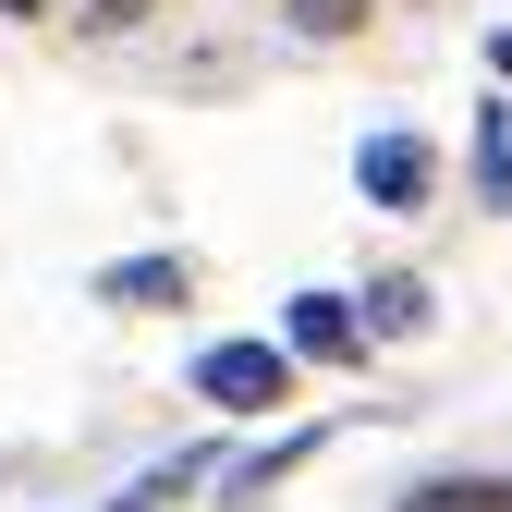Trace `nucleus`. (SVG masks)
Listing matches in <instances>:
<instances>
[{"label":"nucleus","instance_id":"f257e3e1","mask_svg":"<svg viewBox=\"0 0 512 512\" xmlns=\"http://www.w3.org/2000/svg\"><path fill=\"white\" fill-rule=\"evenodd\" d=\"M183 378H196V403H220V427H281L305 366H293L269 330H220V342H196V366H183Z\"/></svg>","mask_w":512,"mask_h":512},{"label":"nucleus","instance_id":"f03ea898","mask_svg":"<svg viewBox=\"0 0 512 512\" xmlns=\"http://www.w3.org/2000/svg\"><path fill=\"white\" fill-rule=\"evenodd\" d=\"M354 208H378V220L439 208V135L427 122H366L354 135Z\"/></svg>","mask_w":512,"mask_h":512},{"label":"nucleus","instance_id":"7ed1b4c3","mask_svg":"<svg viewBox=\"0 0 512 512\" xmlns=\"http://www.w3.org/2000/svg\"><path fill=\"white\" fill-rule=\"evenodd\" d=\"M293 366H330V378H354L378 342H366V317H354V293L342 281H305V293H281V330H269Z\"/></svg>","mask_w":512,"mask_h":512},{"label":"nucleus","instance_id":"20e7f679","mask_svg":"<svg viewBox=\"0 0 512 512\" xmlns=\"http://www.w3.org/2000/svg\"><path fill=\"white\" fill-rule=\"evenodd\" d=\"M317 452H330V415H317V427H305V415H281L256 452H220V488H208V500H220V512H269V500H281Z\"/></svg>","mask_w":512,"mask_h":512},{"label":"nucleus","instance_id":"39448f33","mask_svg":"<svg viewBox=\"0 0 512 512\" xmlns=\"http://www.w3.org/2000/svg\"><path fill=\"white\" fill-rule=\"evenodd\" d=\"M110 317H183V305H196V256H183V244H147V256H110V269L86 281Z\"/></svg>","mask_w":512,"mask_h":512},{"label":"nucleus","instance_id":"423d86ee","mask_svg":"<svg viewBox=\"0 0 512 512\" xmlns=\"http://www.w3.org/2000/svg\"><path fill=\"white\" fill-rule=\"evenodd\" d=\"M220 488V439H183V452H159V464H135L110 488V512H196Z\"/></svg>","mask_w":512,"mask_h":512},{"label":"nucleus","instance_id":"0eeeda50","mask_svg":"<svg viewBox=\"0 0 512 512\" xmlns=\"http://www.w3.org/2000/svg\"><path fill=\"white\" fill-rule=\"evenodd\" d=\"M354 317H366V342H427V330H439V293H427L415 269H378V281L354 293Z\"/></svg>","mask_w":512,"mask_h":512},{"label":"nucleus","instance_id":"6e6552de","mask_svg":"<svg viewBox=\"0 0 512 512\" xmlns=\"http://www.w3.org/2000/svg\"><path fill=\"white\" fill-rule=\"evenodd\" d=\"M464 196H476L488 220H512V98L476 110V135H464Z\"/></svg>","mask_w":512,"mask_h":512},{"label":"nucleus","instance_id":"1a4fd4ad","mask_svg":"<svg viewBox=\"0 0 512 512\" xmlns=\"http://www.w3.org/2000/svg\"><path fill=\"white\" fill-rule=\"evenodd\" d=\"M391 512H512V464H452V476H415Z\"/></svg>","mask_w":512,"mask_h":512},{"label":"nucleus","instance_id":"9d476101","mask_svg":"<svg viewBox=\"0 0 512 512\" xmlns=\"http://www.w3.org/2000/svg\"><path fill=\"white\" fill-rule=\"evenodd\" d=\"M281 25H293V37H317V49H342V37H366V25H378V0H281Z\"/></svg>","mask_w":512,"mask_h":512},{"label":"nucleus","instance_id":"9b49d317","mask_svg":"<svg viewBox=\"0 0 512 512\" xmlns=\"http://www.w3.org/2000/svg\"><path fill=\"white\" fill-rule=\"evenodd\" d=\"M171 13V0H61V25H86V37H122V25H147Z\"/></svg>","mask_w":512,"mask_h":512},{"label":"nucleus","instance_id":"f8f14e48","mask_svg":"<svg viewBox=\"0 0 512 512\" xmlns=\"http://www.w3.org/2000/svg\"><path fill=\"white\" fill-rule=\"evenodd\" d=\"M488 86L512 98V25H488Z\"/></svg>","mask_w":512,"mask_h":512},{"label":"nucleus","instance_id":"ddd939ff","mask_svg":"<svg viewBox=\"0 0 512 512\" xmlns=\"http://www.w3.org/2000/svg\"><path fill=\"white\" fill-rule=\"evenodd\" d=\"M0 13H13V25H61V0H0Z\"/></svg>","mask_w":512,"mask_h":512},{"label":"nucleus","instance_id":"4468645a","mask_svg":"<svg viewBox=\"0 0 512 512\" xmlns=\"http://www.w3.org/2000/svg\"><path fill=\"white\" fill-rule=\"evenodd\" d=\"M0 488H13V464H0Z\"/></svg>","mask_w":512,"mask_h":512}]
</instances>
